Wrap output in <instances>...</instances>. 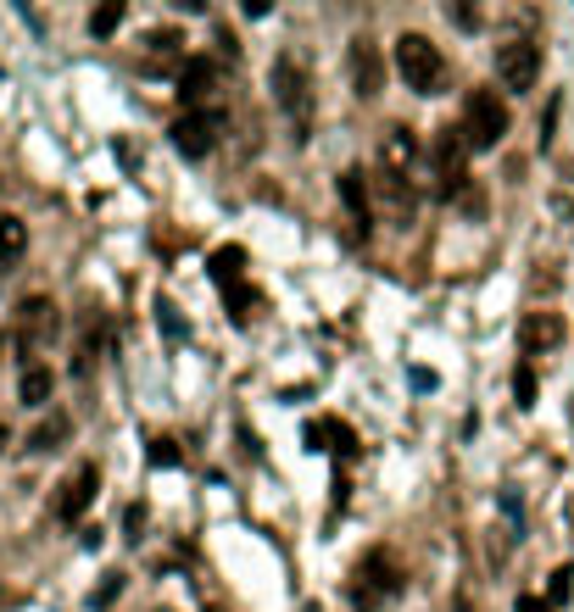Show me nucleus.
Instances as JSON below:
<instances>
[{"instance_id": "nucleus-30", "label": "nucleus", "mask_w": 574, "mask_h": 612, "mask_svg": "<svg viewBox=\"0 0 574 612\" xmlns=\"http://www.w3.org/2000/svg\"><path fill=\"white\" fill-rule=\"evenodd\" d=\"M174 457H179L174 441H156V446H151V463H174Z\"/></svg>"}, {"instance_id": "nucleus-29", "label": "nucleus", "mask_w": 574, "mask_h": 612, "mask_svg": "<svg viewBox=\"0 0 574 612\" xmlns=\"http://www.w3.org/2000/svg\"><path fill=\"white\" fill-rule=\"evenodd\" d=\"M140 530H145V507L134 501V507H129V541H140Z\"/></svg>"}, {"instance_id": "nucleus-24", "label": "nucleus", "mask_w": 574, "mask_h": 612, "mask_svg": "<svg viewBox=\"0 0 574 612\" xmlns=\"http://www.w3.org/2000/svg\"><path fill=\"white\" fill-rule=\"evenodd\" d=\"M156 318H162V334H168V345H179V340H185V323H179V312H174V301H168V296L156 301Z\"/></svg>"}, {"instance_id": "nucleus-33", "label": "nucleus", "mask_w": 574, "mask_h": 612, "mask_svg": "<svg viewBox=\"0 0 574 612\" xmlns=\"http://www.w3.org/2000/svg\"><path fill=\"white\" fill-rule=\"evenodd\" d=\"M156 612H174V607H156Z\"/></svg>"}, {"instance_id": "nucleus-32", "label": "nucleus", "mask_w": 574, "mask_h": 612, "mask_svg": "<svg viewBox=\"0 0 574 612\" xmlns=\"http://www.w3.org/2000/svg\"><path fill=\"white\" fill-rule=\"evenodd\" d=\"M0 452H7V423H0Z\"/></svg>"}, {"instance_id": "nucleus-31", "label": "nucleus", "mask_w": 574, "mask_h": 612, "mask_svg": "<svg viewBox=\"0 0 574 612\" xmlns=\"http://www.w3.org/2000/svg\"><path fill=\"white\" fill-rule=\"evenodd\" d=\"M519 612H552V607H547L541 596H519Z\"/></svg>"}, {"instance_id": "nucleus-19", "label": "nucleus", "mask_w": 574, "mask_h": 612, "mask_svg": "<svg viewBox=\"0 0 574 612\" xmlns=\"http://www.w3.org/2000/svg\"><path fill=\"white\" fill-rule=\"evenodd\" d=\"M67 434H73V418H67V412H51V418L29 434V452H56Z\"/></svg>"}, {"instance_id": "nucleus-20", "label": "nucleus", "mask_w": 574, "mask_h": 612, "mask_svg": "<svg viewBox=\"0 0 574 612\" xmlns=\"http://www.w3.org/2000/svg\"><path fill=\"white\" fill-rule=\"evenodd\" d=\"M101 357V318L90 312L85 318V334H78V357H73V374H90V363Z\"/></svg>"}, {"instance_id": "nucleus-6", "label": "nucleus", "mask_w": 574, "mask_h": 612, "mask_svg": "<svg viewBox=\"0 0 574 612\" xmlns=\"http://www.w3.org/2000/svg\"><path fill=\"white\" fill-rule=\"evenodd\" d=\"M497 78L508 96H530L541 78V45L536 40H503L497 45Z\"/></svg>"}, {"instance_id": "nucleus-27", "label": "nucleus", "mask_w": 574, "mask_h": 612, "mask_svg": "<svg viewBox=\"0 0 574 612\" xmlns=\"http://www.w3.org/2000/svg\"><path fill=\"white\" fill-rule=\"evenodd\" d=\"M118 596H123V574H107V585H101V590L90 596V607H112Z\"/></svg>"}, {"instance_id": "nucleus-3", "label": "nucleus", "mask_w": 574, "mask_h": 612, "mask_svg": "<svg viewBox=\"0 0 574 612\" xmlns=\"http://www.w3.org/2000/svg\"><path fill=\"white\" fill-rule=\"evenodd\" d=\"M396 73L407 78V90H419V96H441V84H446V56L430 34H401L396 40Z\"/></svg>"}, {"instance_id": "nucleus-18", "label": "nucleus", "mask_w": 574, "mask_h": 612, "mask_svg": "<svg viewBox=\"0 0 574 612\" xmlns=\"http://www.w3.org/2000/svg\"><path fill=\"white\" fill-rule=\"evenodd\" d=\"M23 251H29V223L7 212V218H0V268H18Z\"/></svg>"}, {"instance_id": "nucleus-9", "label": "nucleus", "mask_w": 574, "mask_h": 612, "mask_svg": "<svg viewBox=\"0 0 574 612\" xmlns=\"http://www.w3.org/2000/svg\"><path fill=\"white\" fill-rule=\"evenodd\" d=\"M413 162H419V140H413V129H401V123H390L385 134H379V173L385 179H413Z\"/></svg>"}, {"instance_id": "nucleus-10", "label": "nucleus", "mask_w": 574, "mask_h": 612, "mask_svg": "<svg viewBox=\"0 0 574 612\" xmlns=\"http://www.w3.org/2000/svg\"><path fill=\"white\" fill-rule=\"evenodd\" d=\"M218 134H223V112H218V107L185 112V118L174 123V145H179L185 156H207V151L218 145Z\"/></svg>"}, {"instance_id": "nucleus-14", "label": "nucleus", "mask_w": 574, "mask_h": 612, "mask_svg": "<svg viewBox=\"0 0 574 612\" xmlns=\"http://www.w3.org/2000/svg\"><path fill=\"white\" fill-rule=\"evenodd\" d=\"M307 446H312V452L352 457V452H357V434H352L341 418H318V423H307Z\"/></svg>"}, {"instance_id": "nucleus-11", "label": "nucleus", "mask_w": 574, "mask_h": 612, "mask_svg": "<svg viewBox=\"0 0 574 612\" xmlns=\"http://www.w3.org/2000/svg\"><path fill=\"white\" fill-rule=\"evenodd\" d=\"M218 84H223V67H218L212 56H190V62L179 67V101H185V112H196L201 101H212Z\"/></svg>"}, {"instance_id": "nucleus-8", "label": "nucleus", "mask_w": 574, "mask_h": 612, "mask_svg": "<svg viewBox=\"0 0 574 612\" xmlns=\"http://www.w3.org/2000/svg\"><path fill=\"white\" fill-rule=\"evenodd\" d=\"M96 490H101V468L96 463H78L62 485H56V496H51V512L62 518V523H78L90 512V501H96Z\"/></svg>"}, {"instance_id": "nucleus-28", "label": "nucleus", "mask_w": 574, "mask_h": 612, "mask_svg": "<svg viewBox=\"0 0 574 612\" xmlns=\"http://www.w3.org/2000/svg\"><path fill=\"white\" fill-rule=\"evenodd\" d=\"M569 590H574V568H558V574H552V590H547V596H552V601H569Z\"/></svg>"}, {"instance_id": "nucleus-16", "label": "nucleus", "mask_w": 574, "mask_h": 612, "mask_svg": "<svg viewBox=\"0 0 574 612\" xmlns=\"http://www.w3.org/2000/svg\"><path fill=\"white\" fill-rule=\"evenodd\" d=\"M207 268H212V279H218V285H223V296H229V290H240V285H245V251H240V245H218Z\"/></svg>"}, {"instance_id": "nucleus-5", "label": "nucleus", "mask_w": 574, "mask_h": 612, "mask_svg": "<svg viewBox=\"0 0 574 612\" xmlns=\"http://www.w3.org/2000/svg\"><path fill=\"white\" fill-rule=\"evenodd\" d=\"M407 590V574H401V563L390 557V552H368L363 563H357V574H352V596L363 601V607H374V601H385V596H401Z\"/></svg>"}, {"instance_id": "nucleus-12", "label": "nucleus", "mask_w": 574, "mask_h": 612, "mask_svg": "<svg viewBox=\"0 0 574 612\" xmlns=\"http://www.w3.org/2000/svg\"><path fill=\"white\" fill-rule=\"evenodd\" d=\"M552 345H563V318L558 312H525V323H519V352L525 357H541V352H552Z\"/></svg>"}, {"instance_id": "nucleus-15", "label": "nucleus", "mask_w": 574, "mask_h": 612, "mask_svg": "<svg viewBox=\"0 0 574 612\" xmlns=\"http://www.w3.org/2000/svg\"><path fill=\"white\" fill-rule=\"evenodd\" d=\"M341 201H346L352 223L368 234V223H374V201H368V185H363V167H346V173H341Z\"/></svg>"}, {"instance_id": "nucleus-21", "label": "nucleus", "mask_w": 574, "mask_h": 612, "mask_svg": "<svg viewBox=\"0 0 574 612\" xmlns=\"http://www.w3.org/2000/svg\"><path fill=\"white\" fill-rule=\"evenodd\" d=\"M18 396H23V407H45V401H51V368H40V363H29V374H23V385H18Z\"/></svg>"}, {"instance_id": "nucleus-25", "label": "nucleus", "mask_w": 574, "mask_h": 612, "mask_svg": "<svg viewBox=\"0 0 574 612\" xmlns=\"http://www.w3.org/2000/svg\"><path fill=\"white\" fill-rule=\"evenodd\" d=\"M118 23H123L118 0H112V7H101V12H90V34H118Z\"/></svg>"}, {"instance_id": "nucleus-22", "label": "nucleus", "mask_w": 574, "mask_h": 612, "mask_svg": "<svg viewBox=\"0 0 574 612\" xmlns=\"http://www.w3.org/2000/svg\"><path fill=\"white\" fill-rule=\"evenodd\" d=\"M229 312H234V323H257V312H263V296H257L252 285H240V290H229Z\"/></svg>"}, {"instance_id": "nucleus-17", "label": "nucleus", "mask_w": 574, "mask_h": 612, "mask_svg": "<svg viewBox=\"0 0 574 612\" xmlns=\"http://www.w3.org/2000/svg\"><path fill=\"white\" fill-rule=\"evenodd\" d=\"M374 190L385 196L390 223H401V229H407V218H413V185H401V179H385V173H374Z\"/></svg>"}, {"instance_id": "nucleus-13", "label": "nucleus", "mask_w": 574, "mask_h": 612, "mask_svg": "<svg viewBox=\"0 0 574 612\" xmlns=\"http://www.w3.org/2000/svg\"><path fill=\"white\" fill-rule=\"evenodd\" d=\"M352 84H357V96L374 101L379 96V84H385V62L368 40H352Z\"/></svg>"}, {"instance_id": "nucleus-1", "label": "nucleus", "mask_w": 574, "mask_h": 612, "mask_svg": "<svg viewBox=\"0 0 574 612\" xmlns=\"http://www.w3.org/2000/svg\"><path fill=\"white\" fill-rule=\"evenodd\" d=\"M274 107L285 112L290 140L307 145L312 140V78H307L301 51H279V62H274Z\"/></svg>"}, {"instance_id": "nucleus-23", "label": "nucleus", "mask_w": 574, "mask_h": 612, "mask_svg": "<svg viewBox=\"0 0 574 612\" xmlns=\"http://www.w3.org/2000/svg\"><path fill=\"white\" fill-rule=\"evenodd\" d=\"M179 34L174 29H156V34H145V51H151V62H168V56H179Z\"/></svg>"}, {"instance_id": "nucleus-7", "label": "nucleus", "mask_w": 574, "mask_h": 612, "mask_svg": "<svg viewBox=\"0 0 574 612\" xmlns=\"http://www.w3.org/2000/svg\"><path fill=\"white\" fill-rule=\"evenodd\" d=\"M463 162H468V145H463V134L446 123V129H435V140H430V179H435V190L441 196H457L463 190Z\"/></svg>"}, {"instance_id": "nucleus-2", "label": "nucleus", "mask_w": 574, "mask_h": 612, "mask_svg": "<svg viewBox=\"0 0 574 612\" xmlns=\"http://www.w3.org/2000/svg\"><path fill=\"white\" fill-rule=\"evenodd\" d=\"M508 101L497 96V90H468L463 96V118H457V134H463V145L468 151H497L503 145V134H508Z\"/></svg>"}, {"instance_id": "nucleus-26", "label": "nucleus", "mask_w": 574, "mask_h": 612, "mask_svg": "<svg viewBox=\"0 0 574 612\" xmlns=\"http://www.w3.org/2000/svg\"><path fill=\"white\" fill-rule=\"evenodd\" d=\"M514 396H519V407H536V368H530V363H519V374H514Z\"/></svg>"}, {"instance_id": "nucleus-4", "label": "nucleus", "mask_w": 574, "mask_h": 612, "mask_svg": "<svg viewBox=\"0 0 574 612\" xmlns=\"http://www.w3.org/2000/svg\"><path fill=\"white\" fill-rule=\"evenodd\" d=\"M56 329H62V312H56V301H51V296H23V301H18V318H12V345H18L23 357L51 352Z\"/></svg>"}]
</instances>
